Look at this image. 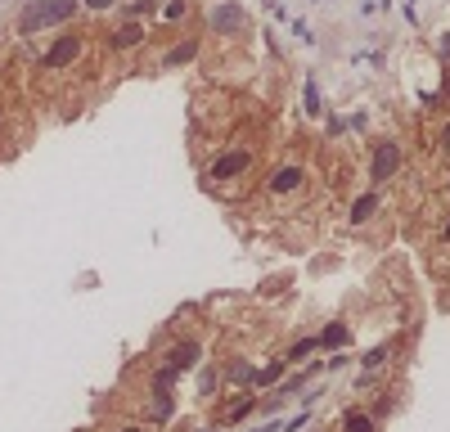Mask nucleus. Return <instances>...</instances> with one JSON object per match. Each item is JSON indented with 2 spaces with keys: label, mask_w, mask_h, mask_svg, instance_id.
Wrapping results in <instances>:
<instances>
[{
  "label": "nucleus",
  "mask_w": 450,
  "mask_h": 432,
  "mask_svg": "<svg viewBox=\"0 0 450 432\" xmlns=\"http://www.w3.org/2000/svg\"><path fill=\"white\" fill-rule=\"evenodd\" d=\"M216 392V369H203V378H198V397H212Z\"/></svg>",
  "instance_id": "nucleus-22"
},
{
  "label": "nucleus",
  "mask_w": 450,
  "mask_h": 432,
  "mask_svg": "<svg viewBox=\"0 0 450 432\" xmlns=\"http://www.w3.org/2000/svg\"><path fill=\"white\" fill-rule=\"evenodd\" d=\"M239 27H243V9H239V5L212 9V32H216V36H234Z\"/></svg>",
  "instance_id": "nucleus-6"
},
{
  "label": "nucleus",
  "mask_w": 450,
  "mask_h": 432,
  "mask_svg": "<svg viewBox=\"0 0 450 432\" xmlns=\"http://www.w3.org/2000/svg\"><path fill=\"white\" fill-rule=\"evenodd\" d=\"M198 360H203V347H198L194 338H189V342H176V347L167 351V365H171V369H189V365H198Z\"/></svg>",
  "instance_id": "nucleus-7"
},
{
  "label": "nucleus",
  "mask_w": 450,
  "mask_h": 432,
  "mask_svg": "<svg viewBox=\"0 0 450 432\" xmlns=\"http://www.w3.org/2000/svg\"><path fill=\"white\" fill-rule=\"evenodd\" d=\"M248 162H252V153H248V149H225L221 158L212 162V171H207V176H212L216 185H225V180H239V176H243Z\"/></svg>",
  "instance_id": "nucleus-4"
},
{
  "label": "nucleus",
  "mask_w": 450,
  "mask_h": 432,
  "mask_svg": "<svg viewBox=\"0 0 450 432\" xmlns=\"http://www.w3.org/2000/svg\"><path fill=\"white\" fill-rule=\"evenodd\" d=\"M118 432H140V428H118Z\"/></svg>",
  "instance_id": "nucleus-28"
},
{
  "label": "nucleus",
  "mask_w": 450,
  "mask_h": 432,
  "mask_svg": "<svg viewBox=\"0 0 450 432\" xmlns=\"http://www.w3.org/2000/svg\"><path fill=\"white\" fill-rule=\"evenodd\" d=\"M342 432H378V419L369 410H347L342 415Z\"/></svg>",
  "instance_id": "nucleus-11"
},
{
  "label": "nucleus",
  "mask_w": 450,
  "mask_h": 432,
  "mask_svg": "<svg viewBox=\"0 0 450 432\" xmlns=\"http://www.w3.org/2000/svg\"><path fill=\"white\" fill-rule=\"evenodd\" d=\"M140 41H145V23H136V18H127V23L113 32V50H136Z\"/></svg>",
  "instance_id": "nucleus-8"
},
{
  "label": "nucleus",
  "mask_w": 450,
  "mask_h": 432,
  "mask_svg": "<svg viewBox=\"0 0 450 432\" xmlns=\"http://www.w3.org/2000/svg\"><path fill=\"white\" fill-rule=\"evenodd\" d=\"M225 378H230V383H239V387H252L257 365H252V360H230V365H225Z\"/></svg>",
  "instance_id": "nucleus-12"
},
{
  "label": "nucleus",
  "mask_w": 450,
  "mask_h": 432,
  "mask_svg": "<svg viewBox=\"0 0 450 432\" xmlns=\"http://www.w3.org/2000/svg\"><path fill=\"white\" fill-rule=\"evenodd\" d=\"M189 59H198V36H189V41H180L176 50L162 54V68H185Z\"/></svg>",
  "instance_id": "nucleus-9"
},
{
  "label": "nucleus",
  "mask_w": 450,
  "mask_h": 432,
  "mask_svg": "<svg viewBox=\"0 0 450 432\" xmlns=\"http://www.w3.org/2000/svg\"><path fill=\"white\" fill-rule=\"evenodd\" d=\"M81 54H86V36L81 32H63V36H54V45L41 54V72H68Z\"/></svg>",
  "instance_id": "nucleus-2"
},
{
  "label": "nucleus",
  "mask_w": 450,
  "mask_h": 432,
  "mask_svg": "<svg viewBox=\"0 0 450 432\" xmlns=\"http://www.w3.org/2000/svg\"><path fill=\"white\" fill-rule=\"evenodd\" d=\"M302 104H306V118H315V113H324V104H320V86L306 77V86H302Z\"/></svg>",
  "instance_id": "nucleus-16"
},
{
  "label": "nucleus",
  "mask_w": 450,
  "mask_h": 432,
  "mask_svg": "<svg viewBox=\"0 0 450 432\" xmlns=\"http://www.w3.org/2000/svg\"><path fill=\"white\" fill-rule=\"evenodd\" d=\"M315 347H320V342H315V338H302V342H293V347H289V356H284V360H306V356H311Z\"/></svg>",
  "instance_id": "nucleus-19"
},
{
  "label": "nucleus",
  "mask_w": 450,
  "mask_h": 432,
  "mask_svg": "<svg viewBox=\"0 0 450 432\" xmlns=\"http://www.w3.org/2000/svg\"><path fill=\"white\" fill-rule=\"evenodd\" d=\"M293 36H302L306 45H315V32H311V27H306V23H293Z\"/></svg>",
  "instance_id": "nucleus-23"
},
{
  "label": "nucleus",
  "mask_w": 450,
  "mask_h": 432,
  "mask_svg": "<svg viewBox=\"0 0 450 432\" xmlns=\"http://www.w3.org/2000/svg\"><path fill=\"white\" fill-rule=\"evenodd\" d=\"M257 410V397H243V401H234V406L225 410V419H243V415H252Z\"/></svg>",
  "instance_id": "nucleus-21"
},
{
  "label": "nucleus",
  "mask_w": 450,
  "mask_h": 432,
  "mask_svg": "<svg viewBox=\"0 0 450 432\" xmlns=\"http://www.w3.org/2000/svg\"><path fill=\"white\" fill-rule=\"evenodd\" d=\"M401 167H405V149H401V140H378L374 158H369V180H374V189L387 185V180H396Z\"/></svg>",
  "instance_id": "nucleus-3"
},
{
  "label": "nucleus",
  "mask_w": 450,
  "mask_h": 432,
  "mask_svg": "<svg viewBox=\"0 0 450 432\" xmlns=\"http://www.w3.org/2000/svg\"><path fill=\"white\" fill-rule=\"evenodd\" d=\"M347 338H351V333L342 329V320H333V324H324V333L315 342H320V347H347Z\"/></svg>",
  "instance_id": "nucleus-14"
},
{
  "label": "nucleus",
  "mask_w": 450,
  "mask_h": 432,
  "mask_svg": "<svg viewBox=\"0 0 450 432\" xmlns=\"http://www.w3.org/2000/svg\"><path fill=\"white\" fill-rule=\"evenodd\" d=\"M446 189H450V176H446Z\"/></svg>",
  "instance_id": "nucleus-29"
},
{
  "label": "nucleus",
  "mask_w": 450,
  "mask_h": 432,
  "mask_svg": "<svg viewBox=\"0 0 450 432\" xmlns=\"http://www.w3.org/2000/svg\"><path fill=\"white\" fill-rule=\"evenodd\" d=\"M81 9V0H32V5L18 14V36H36L41 27H59Z\"/></svg>",
  "instance_id": "nucleus-1"
},
{
  "label": "nucleus",
  "mask_w": 450,
  "mask_h": 432,
  "mask_svg": "<svg viewBox=\"0 0 450 432\" xmlns=\"http://www.w3.org/2000/svg\"><path fill=\"white\" fill-rule=\"evenodd\" d=\"M176 374H180V369H171V365H167V369H158V374H153V392H171Z\"/></svg>",
  "instance_id": "nucleus-20"
},
{
  "label": "nucleus",
  "mask_w": 450,
  "mask_h": 432,
  "mask_svg": "<svg viewBox=\"0 0 450 432\" xmlns=\"http://www.w3.org/2000/svg\"><path fill=\"white\" fill-rule=\"evenodd\" d=\"M81 5H86V9H113L118 0H81Z\"/></svg>",
  "instance_id": "nucleus-25"
},
{
  "label": "nucleus",
  "mask_w": 450,
  "mask_h": 432,
  "mask_svg": "<svg viewBox=\"0 0 450 432\" xmlns=\"http://www.w3.org/2000/svg\"><path fill=\"white\" fill-rule=\"evenodd\" d=\"M153 406H149V415H153V424H167L171 415H176V401H171V392H153Z\"/></svg>",
  "instance_id": "nucleus-13"
},
{
  "label": "nucleus",
  "mask_w": 450,
  "mask_h": 432,
  "mask_svg": "<svg viewBox=\"0 0 450 432\" xmlns=\"http://www.w3.org/2000/svg\"><path fill=\"white\" fill-rule=\"evenodd\" d=\"M374 212H378V189H369V194H360L356 203H351V225H365V221H374Z\"/></svg>",
  "instance_id": "nucleus-10"
},
{
  "label": "nucleus",
  "mask_w": 450,
  "mask_h": 432,
  "mask_svg": "<svg viewBox=\"0 0 450 432\" xmlns=\"http://www.w3.org/2000/svg\"><path fill=\"white\" fill-rule=\"evenodd\" d=\"M0 131H5V109H0Z\"/></svg>",
  "instance_id": "nucleus-27"
},
{
  "label": "nucleus",
  "mask_w": 450,
  "mask_h": 432,
  "mask_svg": "<svg viewBox=\"0 0 450 432\" xmlns=\"http://www.w3.org/2000/svg\"><path fill=\"white\" fill-rule=\"evenodd\" d=\"M442 234H446V243H450V216H446V225H442Z\"/></svg>",
  "instance_id": "nucleus-26"
},
{
  "label": "nucleus",
  "mask_w": 450,
  "mask_h": 432,
  "mask_svg": "<svg viewBox=\"0 0 450 432\" xmlns=\"http://www.w3.org/2000/svg\"><path fill=\"white\" fill-rule=\"evenodd\" d=\"M306 185V167H280V171H271V180H266V189H271V194H298V189Z\"/></svg>",
  "instance_id": "nucleus-5"
},
{
  "label": "nucleus",
  "mask_w": 450,
  "mask_h": 432,
  "mask_svg": "<svg viewBox=\"0 0 450 432\" xmlns=\"http://www.w3.org/2000/svg\"><path fill=\"white\" fill-rule=\"evenodd\" d=\"M284 365H289V360H271V365H262L252 383H257V387H275V383L284 378Z\"/></svg>",
  "instance_id": "nucleus-15"
},
{
  "label": "nucleus",
  "mask_w": 450,
  "mask_h": 432,
  "mask_svg": "<svg viewBox=\"0 0 450 432\" xmlns=\"http://www.w3.org/2000/svg\"><path fill=\"white\" fill-rule=\"evenodd\" d=\"M162 9V23H180V18L189 14V0H167V5H158Z\"/></svg>",
  "instance_id": "nucleus-17"
},
{
  "label": "nucleus",
  "mask_w": 450,
  "mask_h": 432,
  "mask_svg": "<svg viewBox=\"0 0 450 432\" xmlns=\"http://www.w3.org/2000/svg\"><path fill=\"white\" fill-rule=\"evenodd\" d=\"M387 356H392V347H374V351H365V360H360V365H365L369 374H378L383 365H387Z\"/></svg>",
  "instance_id": "nucleus-18"
},
{
  "label": "nucleus",
  "mask_w": 450,
  "mask_h": 432,
  "mask_svg": "<svg viewBox=\"0 0 450 432\" xmlns=\"http://www.w3.org/2000/svg\"><path fill=\"white\" fill-rule=\"evenodd\" d=\"M437 144H442V153H446V158H450V122H446V127H442V136H437Z\"/></svg>",
  "instance_id": "nucleus-24"
}]
</instances>
